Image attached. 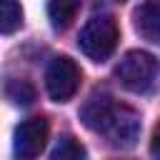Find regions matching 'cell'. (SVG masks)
Wrapping results in <instances>:
<instances>
[{
    "label": "cell",
    "instance_id": "cell-9",
    "mask_svg": "<svg viewBox=\"0 0 160 160\" xmlns=\"http://www.w3.org/2000/svg\"><path fill=\"white\" fill-rule=\"evenodd\" d=\"M88 152H85V148L75 140V138H70V135H65V138H60L58 140V145L52 148V152H50V158L52 160H80V158H85Z\"/></svg>",
    "mask_w": 160,
    "mask_h": 160
},
{
    "label": "cell",
    "instance_id": "cell-3",
    "mask_svg": "<svg viewBox=\"0 0 160 160\" xmlns=\"http://www.w3.org/2000/svg\"><path fill=\"white\" fill-rule=\"evenodd\" d=\"M158 60L155 55L145 52V50H130L125 52V58L118 62L115 68V78L120 80V85L130 92H148L155 85L158 78Z\"/></svg>",
    "mask_w": 160,
    "mask_h": 160
},
{
    "label": "cell",
    "instance_id": "cell-11",
    "mask_svg": "<svg viewBox=\"0 0 160 160\" xmlns=\"http://www.w3.org/2000/svg\"><path fill=\"white\" fill-rule=\"evenodd\" d=\"M150 152H152L155 158H160V122H158V128H155V132H152V140H150Z\"/></svg>",
    "mask_w": 160,
    "mask_h": 160
},
{
    "label": "cell",
    "instance_id": "cell-5",
    "mask_svg": "<svg viewBox=\"0 0 160 160\" xmlns=\"http://www.w3.org/2000/svg\"><path fill=\"white\" fill-rule=\"evenodd\" d=\"M48 120L45 118H28L15 130V155L18 158H35L42 152L48 142Z\"/></svg>",
    "mask_w": 160,
    "mask_h": 160
},
{
    "label": "cell",
    "instance_id": "cell-2",
    "mask_svg": "<svg viewBox=\"0 0 160 160\" xmlns=\"http://www.w3.org/2000/svg\"><path fill=\"white\" fill-rule=\"evenodd\" d=\"M118 40H120V30H118V22L110 18V15H95L90 18L80 35H78V45L80 50L92 60V62H102L108 60L115 48H118Z\"/></svg>",
    "mask_w": 160,
    "mask_h": 160
},
{
    "label": "cell",
    "instance_id": "cell-10",
    "mask_svg": "<svg viewBox=\"0 0 160 160\" xmlns=\"http://www.w3.org/2000/svg\"><path fill=\"white\" fill-rule=\"evenodd\" d=\"M5 95L18 105H30L35 100V90L28 80H10L8 88H5Z\"/></svg>",
    "mask_w": 160,
    "mask_h": 160
},
{
    "label": "cell",
    "instance_id": "cell-7",
    "mask_svg": "<svg viewBox=\"0 0 160 160\" xmlns=\"http://www.w3.org/2000/svg\"><path fill=\"white\" fill-rule=\"evenodd\" d=\"M82 0H48V18L55 30H65L72 25Z\"/></svg>",
    "mask_w": 160,
    "mask_h": 160
},
{
    "label": "cell",
    "instance_id": "cell-8",
    "mask_svg": "<svg viewBox=\"0 0 160 160\" xmlns=\"http://www.w3.org/2000/svg\"><path fill=\"white\" fill-rule=\"evenodd\" d=\"M0 10H2V20H0L2 35H12L22 25V8L18 0H0Z\"/></svg>",
    "mask_w": 160,
    "mask_h": 160
},
{
    "label": "cell",
    "instance_id": "cell-4",
    "mask_svg": "<svg viewBox=\"0 0 160 160\" xmlns=\"http://www.w3.org/2000/svg\"><path fill=\"white\" fill-rule=\"evenodd\" d=\"M45 88H48V95L58 102H68L78 88H80V68L70 60V58H55L50 65H48V72H45Z\"/></svg>",
    "mask_w": 160,
    "mask_h": 160
},
{
    "label": "cell",
    "instance_id": "cell-6",
    "mask_svg": "<svg viewBox=\"0 0 160 160\" xmlns=\"http://www.w3.org/2000/svg\"><path fill=\"white\" fill-rule=\"evenodd\" d=\"M135 30L152 45H160V0H142L132 12Z\"/></svg>",
    "mask_w": 160,
    "mask_h": 160
},
{
    "label": "cell",
    "instance_id": "cell-1",
    "mask_svg": "<svg viewBox=\"0 0 160 160\" xmlns=\"http://www.w3.org/2000/svg\"><path fill=\"white\" fill-rule=\"evenodd\" d=\"M80 118L90 130L100 132L112 148L120 150L132 148L140 132V115L132 108L115 102L110 95H92L82 105Z\"/></svg>",
    "mask_w": 160,
    "mask_h": 160
}]
</instances>
